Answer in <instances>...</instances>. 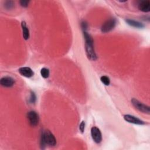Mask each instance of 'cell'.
<instances>
[{
	"label": "cell",
	"mask_w": 150,
	"mask_h": 150,
	"mask_svg": "<svg viewBox=\"0 0 150 150\" xmlns=\"http://www.w3.org/2000/svg\"><path fill=\"white\" fill-rule=\"evenodd\" d=\"M0 83L1 86L5 87H11L13 86L15 83V80L13 78L9 76L3 77L1 79Z\"/></svg>",
	"instance_id": "ba28073f"
},
{
	"label": "cell",
	"mask_w": 150,
	"mask_h": 150,
	"mask_svg": "<svg viewBox=\"0 0 150 150\" xmlns=\"http://www.w3.org/2000/svg\"><path fill=\"white\" fill-rule=\"evenodd\" d=\"M124 119L128 122L134 124H137V125H144L145 123L144 121L139 119L138 118L129 115V114H126L124 115Z\"/></svg>",
	"instance_id": "52a82bcc"
},
{
	"label": "cell",
	"mask_w": 150,
	"mask_h": 150,
	"mask_svg": "<svg viewBox=\"0 0 150 150\" xmlns=\"http://www.w3.org/2000/svg\"><path fill=\"white\" fill-rule=\"evenodd\" d=\"M91 135L96 143L98 144L101 142L102 140V135L99 128L96 127H93L91 129Z\"/></svg>",
	"instance_id": "8992f818"
},
{
	"label": "cell",
	"mask_w": 150,
	"mask_h": 150,
	"mask_svg": "<svg viewBox=\"0 0 150 150\" xmlns=\"http://www.w3.org/2000/svg\"><path fill=\"white\" fill-rule=\"evenodd\" d=\"M116 20L114 18H110L106 21L102 25L101 30L103 33H107L112 30L116 25Z\"/></svg>",
	"instance_id": "277c9868"
},
{
	"label": "cell",
	"mask_w": 150,
	"mask_h": 150,
	"mask_svg": "<svg viewBox=\"0 0 150 150\" xmlns=\"http://www.w3.org/2000/svg\"><path fill=\"white\" fill-rule=\"evenodd\" d=\"M126 22L130 26H132V27H134V28H142L144 27V25L138 22V21H134V20H132V19H128L126 20Z\"/></svg>",
	"instance_id": "7c38bea8"
},
{
	"label": "cell",
	"mask_w": 150,
	"mask_h": 150,
	"mask_svg": "<svg viewBox=\"0 0 150 150\" xmlns=\"http://www.w3.org/2000/svg\"><path fill=\"white\" fill-rule=\"evenodd\" d=\"M81 29L83 31H87V23L85 21H83L81 24Z\"/></svg>",
	"instance_id": "d6986e66"
},
{
	"label": "cell",
	"mask_w": 150,
	"mask_h": 150,
	"mask_svg": "<svg viewBox=\"0 0 150 150\" xmlns=\"http://www.w3.org/2000/svg\"><path fill=\"white\" fill-rule=\"evenodd\" d=\"M131 103L132 104V105L138 110H139V111L143 112V113H145L147 114H149L150 112V109H149V107L148 105H146L144 104H143L142 103L140 102L139 101H138V100L133 98L131 100Z\"/></svg>",
	"instance_id": "3957f363"
},
{
	"label": "cell",
	"mask_w": 150,
	"mask_h": 150,
	"mask_svg": "<svg viewBox=\"0 0 150 150\" xmlns=\"http://www.w3.org/2000/svg\"><path fill=\"white\" fill-rule=\"evenodd\" d=\"M40 74L45 79L48 78V77L49 76V69H47V68H45V67L42 68L40 70Z\"/></svg>",
	"instance_id": "4fadbf2b"
},
{
	"label": "cell",
	"mask_w": 150,
	"mask_h": 150,
	"mask_svg": "<svg viewBox=\"0 0 150 150\" xmlns=\"http://www.w3.org/2000/svg\"><path fill=\"white\" fill-rule=\"evenodd\" d=\"M13 1H6L5 4V6L6 8L7 9H11L13 8Z\"/></svg>",
	"instance_id": "2e32d148"
},
{
	"label": "cell",
	"mask_w": 150,
	"mask_h": 150,
	"mask_svg": "<svg viewBox=\"0 0 150 150\" xmlns=\"http://www.w3.org/2000/svg\"><path fill=\"white\" fill-rule=\"evenodd\" d=\"M27 117L29 120L30 125L32 127L36 126L39 121V117L38 114L35 111H30L28 112Z\"/></svg>",
	"instance_id": "5b68a950"
},
{
	"label": "cell",
	"mask_w": 150,
	"mask_h": 150,
	"mask_svg": "<svg viewBox=\"0 0 150 150\" xmlns=\"http://www.w3.org/2000/svg\"><path fill=\"white\" fill-rule=\"evenodd\" d=\"M21 27L22 30V35L25 40H28L29 38V31L25 21H22L21 23Z\"/></svg>",
	"instance_id": "8fae6325"
},
{
	"label": "cell",
	"mask_w": 150,
	"mask_h": 150,
	"mask_svg": "<svg viewBox=\"0 0 150 150\" xmlns=\"http://www.w3.org/2000/svg\"><path fill=\"white\" fill-rule=\"evenodd\" d=\"M36 100V97L35 94L33 92L31 91L30 96V98H29V102L31 104H33V103H35Z\"/></svg>",
	"instance_id": "9a60e30c"
},
{
	"label": "cell",
	"mask_w": 150,
	"mask_h": 150,
	"mask_svg": "<svg viewBox=\"0 0 150 150\" xmlns=\"http://www.w3.org/2000/svg\"><path fill=\"white\" fill-rule=\"evenodd\" d=\"M100 80H101V82L105 86H108L110 83V80L109 77L106 76H101L100 78Z\"/></svg>",
	"instance_id": "5bb4252c"
},
{
	"label": "cell",
	"mask_w": 150,
	"mask_h": 150,
	"mask_svg": "<svg viewBox=\"0 0 150 150\" xmlns=\"http://www.w3.org/2000/svg\"><path fill=\"white\" fill-rule=\"evenodd\" d=\"M84 129H85V122L84 121H82L79 125V129L81 133H83Z\"/></svg>",
	"instance_id": "e0dca14e"
},
{
	"label": "cell",
	"mask_w": 150,
	"mask_h": 150,
	"mask_svg": "<svg viewBox=\"0 0 150 150\" xmlns=\"http://www.w3.org/2000/svg\"><path fill=\"white\" fill-rule=\"evenodd\" d=\"M29 1L22 0V1H20V4L23 7H27L28 6V5H29Z\"/></svg>",
	"instance_id": "ac0fdd59"
},
{
	"label": "cell",
	"mask_w": 150,
	"mask_h": 150,
	"mask_svg": "<svg viewBox=\"0 0 150 150\" xmlns=\"http://www.w3.org/2000/svg\"><path fill=\"white\" fill-rule=\"evenodd\" d=\"M83 35L85 40V50L86 55L88 59L96 60L97 59V55L94 47L93 39L91 36L87 31H83Z\"/></svg>",
	"instance_id": "6da1fadb"
},
{
	"label": "cell",
	"mask_w": 150,
	"mask_h": 150,
	"mask_svg": "<svg viewBox=\"0 0 150 150\" xmlns=\"http://www.w3.org/2000/svg\"><path fill=\"white\" fill-rule=\"evenodd\" d=\"M138 9L144 12H148L150 11V2L148 0H144L141 1L138 4Z\"/></svg>",
	"instance_id": "30bf717a"
},
{
	"label": "cell",
	"mask_w": 150,
	"mask_h": 150,
	"mask_svg": "<svg viewBox=\"0 0 150 150\" xmlns=\"http://www.w3.org/2000/svg\"><path fill=\"white\" fill-rule=\"evenodd\" d=\"M46 144L52 146H55L56 144V139L54 136L47 129L43 131L40 137V145L42 148H43Z\"/></svg>",
	"instance_id": "7a4b0ae2"
},
{
	"label": "cell",
	"mask_w": 150,
	"mask_h": 150,
	"mask_svg": "<svg viewBox=\"0 0 150 150\" xmlns=\"http://www.w3.org/2000/svg\"><path fill=\"white\" fill-rule=\"evenodd\" d=\"M18 71H19V73L22 76H24V77H28V78H30V77H32L34 74L33 70L30 67H21L19 69Z\"/></svg>",
	"instance_id": "9c48e42d"
}]
</instances>
